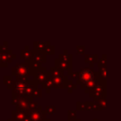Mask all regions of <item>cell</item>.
I'll use <instances>...</instances> for the list:
<instances>
[{"mask_svg":"<svg viewBox=\"0 0 121 121\" xmlns=\"http://www.w3.org/2000/svg\"><path fill=\"white\" fill-rule=\"evenodd\" d=\"M94 78H95V74L90 69H83L79 73V78H80V81L82 82V84L90 83L94 79Z\"/></svg>","mask_w":121,"mask_h":121,"instance_id":"1","label":"cell"}]
</instances>
